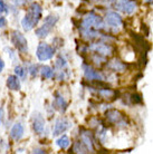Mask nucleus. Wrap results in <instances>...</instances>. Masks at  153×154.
Here are the masks:
<instances>
[{
	"label": "nucleus",
	"mask_w": 153,
	"mask_h": 154,
	"mask_svg": "<svg viewBox=\"0 0 153 154\" xmlns=\"http://www.w3.org/2000/svg\"><path fill=\"white\" fill-rule=\"evenodd\" d=\"M42 8L37 2H33L28 8V12L21 20V26L26 31H30L36 27V25L42 19Z\"/></svg>",
	"instance_id": "nucleus-1"
},
{
	"label": "nucleus",
	"mask_w": 153,
	"mask_h": 154,
	"mask_svg": "<svg viewBox=\"0 0 153 154\" xmlns=\"http://www.w3.org/2000/svg\"><path fill=\"white\" fill-rule=\"evenodd\" d=\"M104 28V20L102 17L96 15L95 12H88L87 15L82 20L80 23V29H95L100 30Z\"/></svg>",
	"instance_id": "nucleus-2"
},
{
	"label": "nucleus",
	"mask_w": 153,
	"mask_h": 154,
	"mask_svg": "<svg viewBox=\"0 0 153 154\" xmlns=\"http://www.w3.org/2000/svg\"><path fill=\"white\" fill-rule=\"evenodd\" d=\"M58 20V17L55 15H49L47 16L45 20H44V23H42V27H39L36 29V36L39 37V38H45L48 36L52 29L54 28V26L56 25Z\"/></svg>",
	"instance_id": "nucleus-3"
},
{
	"label": "nucleus",
	"mask_w": 153,
	"mask_h": 154,
	"mask_svg": "<svg viewBox=\"0 0 153 154\" xmlns=\"http://www.w3.org/2000/svg\"><path fill=\"white\" fill-rule=\"evenodd\" d=\"M88 50H91L93 53H95L97 55L107 57V56H112L114 54V48L112 45H110L108 42H92L91 45H88L87 47Z\"/></svg>",
	"instance_id": "nucleus-4"
},
{
	"label": "nucleus",
	"mask_w": 153,
	"mask_h": 154,
	"mask_svg": "<svg viewBox=\"0 0 153 154\" xmlns=\"http://www.w3.org/2000/svg\"><path fill=\"white\" fill-rule=\"evenodd\" d=\"M54 54H55V49L52 46H49L48 44H46V42H40L38 47H37L36 55H37V58L40 62H45V60L52 59Z\"/></svg>",
	"instance_id": "nucleus-5"
},
{
	"label": "nucleus",
	"mask_w": 153,
	"mask_h": 154,
	"mask_svg": "<svg viewBox=\"0 0 153 154\" xmlns=\"http://www.w3.org/2000/svg\"><path fill=\"white\" fill-rule=\"evenodd\" d=\"M115 8H117L120 11H122L123 14L132 15L136 10L138 4L134 0H116Z\"/></svg>",
	"instance_id": "nucleus-6"
},
{
	"label": "nucleus",
	"mask_w": 153,
	"mask_h": 154,
	"mask_svg": "<svg viewBox=\"0 0 153 154\" xmlns=\"http://www.w3.org/2000/svg\"><path fill=\"white\" fill-rule=\"evenodd\" d=\"M11 42L15 47L20 53H27L28 51V42L25 36L19 31H14L11 35Z\"/></svg>",
	"instance_id": "nucleus-7"
},
{
	"label": "nucleus",
	"mask_w": 153,
	"mask_h": 154,
	"mask_svg": "<svg viewBox=\"0 0 153 154\" xmlns=\"http://www.w3.org/2000/svg\"><path fill=\"white\" fill-rule=\"evenodd\" d=\"M105 116H106L107 121L111 124H115L117 126H125V117L122 113L119 112L117 109H108L106 113H105Z\"/></svg>",
	"instance_id": "nucleus-8"
},
{
	"label": "nucleus",
	"mask_w": 153,
	"mask_h": 154,
	"mask_svg": "<svg viewBox=\"0 0 153 154\" xmlns=\"http://www.w3.org/2000/svg\"><path fill=\"white\" fill-rule=\"evenodd\" d=\"M104 23H106L108 27L117 29L119 27H121V26H122L123 19H122V17H121L117 12L111 11V12H107V14H106V16H105V19H104Z\"/></svg>",
	"instance_id": "nucleus-9"
},
{
	"label": "nucleus",
	"mask_w": 153,
	"mask_h": 154,
	"mask_svg": "<svg viewBox=\"0 0 153 154\" xmlns=\"http://www.w3.org/2000/svg\"><path fill=\"white\" fill-rule=\"evenodd\" d=\"M83 69H84V75L86 77V79L88 81H103L104 77L103 75L98 72V70H95L92 66L87 65V64H83Z\"/></svg>",
	"instance_id": "nucleus-10"
},
{
	"label": "nucleus",
	"mask_w": 153,
	"mask_h": 154,
	"mask_svg": "<svg viewBox=\"0 0 153 154\" xmlns=\"http://www.w3.org/2000/svg\"><path fill=\"white\" fill-rule=\"evenodd\" d=\"M69 126H70V123H69V121L67 119H65V117L58 119L57 121H56V123H55V126H54V130H53L54 136L63 134L64 132H66L68 130Z\"/></svg>",
	"instance_id": "nucleus-11"
},
{
	"label": "nucleus",
	"mask_w": 153,
	"mask_h": 154,
	"mask_svg": "<svg viewBox=\"0 0 153 154\" xmlns=\"http://www.w3.org/2000/svg\"><path fill=\"white\" fill-rule=\"evenodd\" d=\"M80 141L84 143L85 146L87 147L88 152H94V139H93V135L91 132L86 131V130H82Z\"/></svg>",
	"instance_id": "nucleus-12"
},
{
	"label": "nucleus",
	"mask_w": 153,
	"mask_h": 154,
	"mask_svg": "<svg viewBox=\"0 0 153 154\" xmlns=\"http://www.w3.org/2000/svg\"><path fill=\"white\" fill-rule=\"evenodd\" d=\"M33 127H34V131L37 134H42L44 131V127H45V119L42 117V114L36 113L33 117Z\"/></svg>",
	"instance_id": "nucleus-13"
},
{
	"label": "nucleus",
	"mask_w": 153,
	"mask_h": 154,
	"mask_svg": "<svg viewBox=\"0 0 153 154\" xmlns=\"http://www.w3.org/2000/svg\"><path fill=\"white\" fill-rule=\"evenodd\" d=\"M107 68L108 69L113 70V72H116V73H121V72H124L126 69V64L123 63L122 60H120L117 58H114L112 59L110 63H107Z\"/></svg>",
	"instance_id": "nucleus-14"
},
{
	"label": "nucleus",
	"mask_w": 153,
	"mask_h": 154,
	"mask_svg": "<svg viewBox=\"0 0 153 154\" xmlns=\"http://www.w3.org/2000/svg\"><path fill=\"white\" fill-rule=\"evenodd\" d=\"M54 105H55V107L57 108L61 113H65L66 109H67V106H68V103L66 102V100L61 96L59 93H56V94H55V102H54Z\"/></svg>",
	"instance_id": "nucleus-15"
},
{
	"label": "nucleus",
	"mask_w": 153,
	"mask_h": 154,
	"mask_svg": "<svg viewBox=\"0 0 153 154\" xmlns=\"http://www.w3.org/2000/svg\"><path fill=\"white\" fill-rule=\"evenodd\" d=\"M23 135V125L21 123H16L12 126L11 131H10V136L12 140L15 141H19Z\"/></svg>",
	"instance_id": "nucleus-16"
},
{
	"label": "nucleus",
	"mask_w": 153,
	"mask_h": 154,
	"mask_svg": "<svg viewBox=\"0 0 153 154\" xmlns=\"http://www.w3.org/2000/svg\"><path fill=\"white\" fill-rule=\"evenodd\" d=\"M97 94L100 95L101 97H103L105 100H114L117 92L116 91H113V89L108 88V87H104V88H100L97 91Z\"/></svg>",
	"instance_id": "nucleus-17"
},
{
	"label": "nucleus",
	"mask_w": 153,
	"mask_h": 154,
	"mask_svg": "<svg viewBox=\"0 0 153 154\" xmlns=\"http://www.w3.org/2000/svg\"><path fill=\"white\" fill-rule=\"evenodd\" d=\"M7 86H8V88L11 89V91H19L20 89L19 77L17 76V75L9 76L7 79Z\"/></svg>",
	"instance_id": "nucleus-18"
},
{
	"label": "nucleus",
	"mask_w": 153,
	"mask_h": 154,
	"mask_svg": "<svg viewBox=\"0 0 153 154\" xmlns=\"http://www.w3.org/2000/svg\"><path fill=\"white\" fill-rule=\"evenodd\" d=\"M82 37L86 40H93L100 37V32L95 29H80Z\"/></svg>",
	"instance_id": "nucleus-19"
},
{
	"label": "nucleus",
	"mask_w": 153,
	"mask_h": 154,
	"mask_svg": "<svg viewBox=\"0 0 153 154\" xmlns=\"http://www.w3.org/2000/svg\"><path fill=\"white\" fill-rule=\"evenodd\" d=\"M40 73H42V78H45V79H50V78H53V77L55 76V73H54L53 68L49 67V66H42Z\"/></svg>",
	"instance_id": "nucleus-20"
},
{
	"label": "nucleus",
	"mask_w": 153,
	"mask_h": 154,
	"mask_svg": "<svg viewBox=\"0 0 153 154\" xmlns=\"http://www.w3.org/2000/svg\"><path fill=\"white\" fill-rule=\"evenodd\" d=\"M56 144H57L61 149L66 150V149L70 145V140L68 139V136H67V135H63L61 137H59V139L56 141Z\"/></svg>",
	"instance_id": "nucleus-21"
},
{
	"label": "nucleus",
	"mask_w": 153,
	"mask_h": 154,
	"mask_svg": "<svg viewBox=\"0 0 153 154\" xmlns=\"http://www.w3.org/2000/svg\"><path fill=\"white\" fill-rule=\"evenodd\" d=\"M73 152H75V153H88V150L82 141H77L74 143Z\"/></svg>",
	"instance_id": "nucleus-22"
},
{
	"label": "nucleus",
	"mask_w": 153,
	"mask_h": 154,
	"mask_svg": "<svg viewBox=\"0 0 153 154\" xmlns=\"http://www.w3.org/2000/svg\"><path fill=\"white\" fill-rule=\"evenodd\" d=\"M55 66L58 70L67 69V62L63 56H58V58L56 59V63H55Z\"/></svg>",
	"instance_id": "nucleus-23"
},
{
	"label": "nucleus",
	"mask_w": 153,
	"mask_h": 154,
	"mask_svg": "<svg viewBox=\"0 0 153 154\" xmlns=\"http://www.w3.org/2000/svg\"><path fill=\"white\" fill-rule=\"evenodd\" d=\"M15 74L17 75L18 77L20 78H26V75H27V69L26 68H23V66H16L15 67Z\"/></svg>",
	"instance_id": "nucleus-24"
},
{
	"label": "nucleus",
	"mask_w": 153,
	"mask_h": 154,
	"mask_svg": "<svg viewBox=\"0 0 153 154\" xmlns=\"http://www.w3.org/2000/svg\"><path fill=\"white\" fill-rule=\"evenodd\" d=\"M130 98L132 100V103H134V104H140V103H142V97L140 94H132Z\"/></svg>",
	"instance_id": "nucleus-25"
},
{
	"label": "nucleus",
	"mask_w": 153,
	"mask_h": 154,
	"mask_svg": "<svg viewBox=\"0 0 153 154\" xmlns=\"http://www.w3.org/2000/svg\"><path fill=\"white\" fill-rule=\"evenodd\" d=\"M0 14H9V7L4 0H0Z\"/></svg>",
	"instance_id": "nucleus-26"
},
{
	"label": "nucleus",
	"mask_w": 153,
	"mask_h": 154,
	"mask_svg": "<svg viewBox=\"0 0 153 154\" xmlns=\"http://www.w3.org/2000/svg\"><path fill=\"white\" fill-rule=\"evenodd\" d=\"M30 0H14V4H15V6H17V7H23V6H25L26 4H28Z\"/></svg>",
	"instance_id": "nucleus-27"
},
{
	"label": "nucleus",
	"mask_w": 153,
	"mask_h": 154,
	"mask_svg": "<svg viewBox=\"0 0 153 154\" xmlns=\"http://www.w3.org/2000/svg\"><path fill=\"white\" fill-rule=\"evenodd\" d=\"M28 70H29V73H30L31 76H36L37 73H38V67H37L36 65H31Z\"/></svg>",
	"instance_id": "nucleus-28"
},
{
	"label": "nucleus",
	"mask_w": 153,
	"mask_h": 154,
	"mask_svg": "<svg viewBox=\"0 0 153 154\" xmlns=\"http://www.w3.org/2000/svg\"><path fill=\"white\" fill-rule=\"evenodd\" d=\"M5 123V112L4 108L0 107V125H4Z\"/></svg>",
	"instance_id": "nucleus-29"
},
{
	"label": "nucleus",
	"mask_w": 153,
	"mask_h": 154,
	"mask_svg": "<svg viewBox=\"0 0 153 154\" xmlns=\"http://www.w3.org/2000/svg\"><path fill=\"white\" fill-rule=\"evenodd\" d=\"M7 26V19L5 17H0V28H4Z\"/></svg>",
	"instance_id": "nucleus-30"
},
{
	"label": "nucleus",
	"mask_w": 153,
	"mask_h": 154,
	"mask_svg": "<svg viewBox=\"0 0 153 154\" xmlns=\"http://www.w3.org/2000/svg\"><path fill=\"white\" fill-rule=\"evenodd\" d=\"M4 68H5V62L2 60V58L0 57V73L4 70Z\"/></svg>",
	"instance_id": "nucleus-31"
},
{
	"label": "nucleus",
	"mask_w": 153,
	"mask_h": 154,
	"mask_svg": "<svg viewBox=\"0 0 153 154\" xmlns=\"http://www.w3.org/2000/svg\"><path fill=\"white\" fill-rule=\"evenodd\" d=\"M34 153H45V151L44 150H40V149H37V150H34L33 151Z\"/></svg>",
	"instance_id": "nucleus-32"
},
{
	"label": "nucleus",
	"mask_w": 153,
	"mask_h": 154,
	"mask_svg": "<svg viewBox=\"0 0 153 154\" xmlns=\"http://www.w3.org/2000/svg\"><path fill=\"white\" fill-rule=\"evenodd\" d=\"M144 2H146V4H152L153 0H144Z\"/></svg>",
	"instance_id": "nucleus-33"
}]
</instances>
